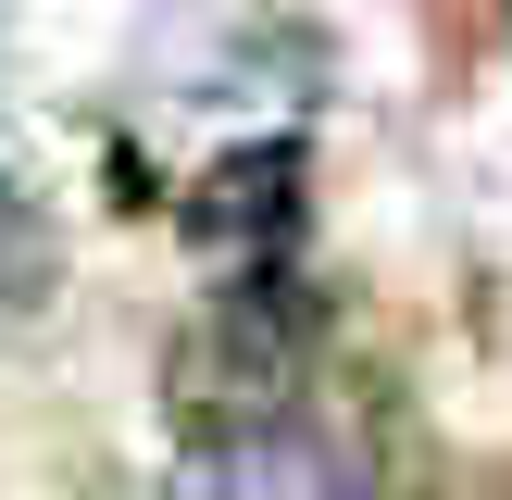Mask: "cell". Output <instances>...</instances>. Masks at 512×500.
Returning <instances> with one entry per match:
<instances>
[{"mask_svg": "<svg viewBox=\"0 0 512 500\" xmlns=\"http://www.w3.org/2000/svg\"><path fill=\"white\" fill-rule=\"evenodd\" d=\"M300 375H313V288L288 263L225 275L200 338L175 350V400L188 438H250V425H300Z\"/></svg>", "mask_w": 512, "mask_h": 500, "instance_id": "6da1fadb", "label": "cell"}, {"mask_svg": "<svg viewBox=\"0 0 512 500\" xmlns=\"http://www.w3.org/2000/svg\"><path fill=\"white\" fill-rule=\"evenodd\" d=\"M50 263H63V250H50V225H38V200H25V175L0 163V313H25V300L50 288Z\"/></svg>", "mask_w": 512, "mask_h": 500, "instance_id": "277c9868", "label": "cell"}, {"mask_svg": "<svg viewBox=\"0 0 512 500\" xmlns=\"http://www.w3.org/2000/svg\"><path fill=\"white\" fill-rule=\"evenodd\" d=\"M300 138H250V150H225L213 175L188 188V238L200 250H225L238 275H263V263H288V238H300Z\"/></svg>", "mask_w": 512, "mask_h": 500, "instance_id": "7a4b0ae2", "label": "cell"}, {"mask_svg": "<svg viewBox=\"0 0 512 500\" xmlns=\"http://www.w3.org/2000/svg\"><path fill=\"white\" fill-rule=\"evenodd\" d=\"M175 500H363V475L313 425H250V438H188L175 450Z\"/></svg>", "mask_w": 512, "mask_h": 500, "instance_id": "3957f363", "label": "cell"}]
</instances>
